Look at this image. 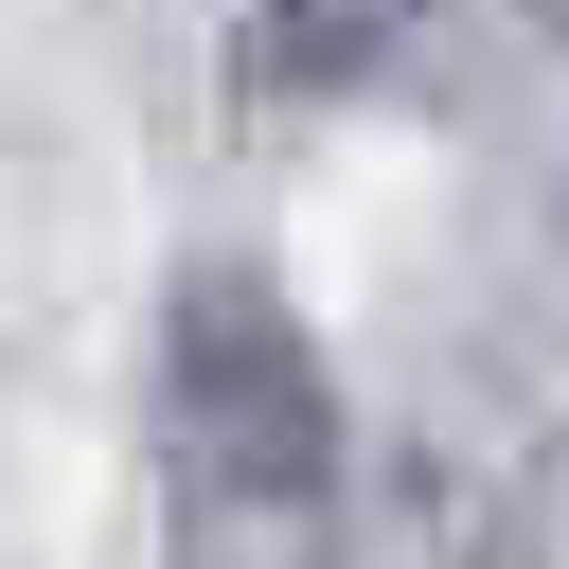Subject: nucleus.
<instances>
[{
  "label": "nucleus",
  "mask_w": 569,
  "mask_h": 569,
  "mask_svg": "<svg viewBox=\"0 0 569 569\" xmlns=\"http://www.w3.org/2000/svg\"><path fill=\"white\" fill-rule=\"evenodd\" d=\"M142 427H160V551L178 569H338L356 533V409L284 267L196 249L142 338Z\"/></svg>",
  "instance_id": "nucleus-1"
},
{
  "label": "nucleus",
  "mask_w": 569,
  "mask_h": 569,
  "mask_svg": "<svg viewBox=\"0 0 569 569\" xmlns=\"http://www.w3.org/2000/svg\"><path fill=\"white\" fill-rule=\"evenodd\" d=\"M427 18H445V0H249V18H231V89H249V107H356V89L409 71Z\"/></svg>",
  "instance_id": "nucleus-2"
}]
</instances>
